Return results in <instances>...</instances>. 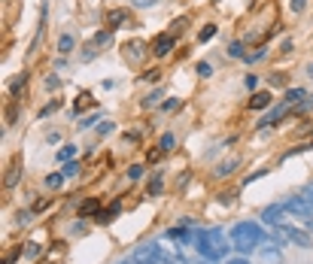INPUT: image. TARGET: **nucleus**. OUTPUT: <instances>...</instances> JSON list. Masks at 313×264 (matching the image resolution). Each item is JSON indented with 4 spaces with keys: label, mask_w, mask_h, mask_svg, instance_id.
Wrapping results in <instances>:
<instances>
[{
    "label": "nucleus",
    "mask_w": 313,
    "mask_h": 264,
    "mask_svg": "<svg viewBox=\"0 0 313 264\" xmlns=\"http://www.w3.org/2000/svg\"><path fill=\"white\" fill-rule=\"evenodd\" d=\"M176 106H180V100H176V97H168V100H162V109H164V112H168V109H176Z\"/></svg>",
    "instance_id": "obj_33"
},
{
    "label": "nucleus",
    "mask_w": 313,
    "mask_h": 264,
    "mask_svg": "<svg viewBox=\"0 0 313 264\" xmlns=\"http://www.w3.org/2000/svg\"><path fill=\"white\" fill-rule=\"evenodd\" d=\"M292 49H295V43H292V36H289V40H283V43H280V52H283V55H289Z\"/></svg>",
    "instance_id": "obj_35"
},
{
    "label": "nucleus",
    "mask_w": 313,
    "mask_h": 264,
    "mask_svg": "<svg viewBox=\"0 0 313 264\" xmlns=\"http://www.w3.org/2000/svg\"><path fill=\"white\" fill-rule=\"evenodd\" d=\"M194 70H198V76H204V79H207V76H210V73H213V67H210L207 61H201V64H198V67H194Z\"/></svg>",
    "instance_id": "obj_32"
},
{
    "label": "nucleus",
    "mask_w": 313,
    "mask_h": 264,
    "mask_svg": "<svg viewBox=\"0 0 313 264\" xmlns=\"http://www.w3.org/2000/svg\"><path fill=\"white\" fill-rule=\"evenodd\" d=\"M270 103H274V94H270L268 88H264V91H256V94L246 100V106H250V109H256V112H258V109H268Z\"/></svg>",
    "instance_id": "obj_7"
},
{
    "label": "nucleus",
    "mask_w": 313,
    "mask_h": 264,
    "mask_svg": "<svg viewBox=\"0 0 313 264\" xmlns=\"http://www.w3.org/2000/svg\"><path fill=\"white\" fill-rule=\"evenodd\" d=\"M162 97H164V91H162V88H155L149 97H143V106H155V103H158Z\"/></svg>",
    "instance_id": "obj_25"
},
{
    "label": "nucleus",
    "mask_w": 313,
    "mask_h": 264,
    "mask_svg": "<svg viewBox=\"0 0 313 264\" xmlns=\"http://www.w3.org/2000/svg\"><path fill=\"white\" fill-rule=\"evenodd\" d=\"M283 207H286V213H289V219H292L295 225H301V228L313 231V210L307 207V201H304L301 195H298V198L283 201Z\"/></svg>",
    "instance_id": "obj_3"
},
{
    "label": "nucleus",
    "mask_w": 313,
    "mask_h": 264,
    "mask_svg": "<svg viewBox=\"0 0 313 264\" xmlns=\"http://www.w3.org/2000/svg\"><path fill=\"white\" fill-rule=\"evenodd\" d=\"M76 158V146L73 143H67L64 149H61V152H58V161H73Z\"/></svg>",
    "instance_id": "obj_21"
},
{
    "label": "nucleus",
    "mask_w": 313,
    "mask_h": 264,
    "mask_svg": "<svg viewBox=\"0 0 313 264\" xmlns=\"http://www.w3.org/2000/svg\"><path fill=\"white\" fill-rule=\"evenodd\" d=\"M301 198H304V201H307V207H310V210H313V188H307V192H304V195H301Z\"/></svg>",
    "instance_id": "obj_43"
},
{
    "label": "nucleus",
    "mask_w": 313,
    "mask_h": 264,
    "mask_svg": "<svg viewBox=\"0 0 313 264\" xmlns=\"http://www.w3.org/2000/svg\"><path fill=\"white\" fill-rule=\"evenodd\" d=\"M231 240H234V249H238L240 255H246V252L258 249V243L264 240V228L256 225V222H238L231 228Z\"/></svg>",
    "instance_id": "obj_1"
},
{
    "label": "nucleus",
    "mask_w": 313,
    "mask_h": 264,
    "mask_svg": "<svg viewBox=\"0 0 313 264\" xmlns=\"http://www.w3.org/2000/svg\"><path fill=\"white\" fill-rule=\"evenodd\" d=\"M146 49H149V46H146V43H128V58H131V61H134V58H137V55H140V52H146Z\"/></svg>",
    "instance_id": "obj_24"
},
{
    "label": "nucleus",
    "mask_w": 313,
    "mask_h": 264,
    "mask_svg": "<svg viewBox=\"0 0 313 264\" xmlns=\"http://www.w3.org/2000/svg\"><path fill=\"white\" fill-rule=\"evenodd\" d=\"M112 128H116V125H112V122H104V125H100V128H98V134H112Z\"/></svg>",
    "instance_id": "obj_39"
},
{
    "label": "nucleus",
    "mask_w": 313,
    "mask_h": 264,
    "mask_svg": "<svg viewBox=\"0 0 313 264\" xmlns=\"http://www.w3.org/2000/svg\"><path fill=\"white\" fill-rule=\"evenodd\" d=\"M30 222V213L28 210H18V216H16V225H28Z\"/></svg>",
    "instance_id": "obj_34"
},
{
    "label": "nucleus",
    "mask_w": 313,
    "mask_h": 264,
    "mask_svg": "<svg viewBox=\"0 0 313 264\" xmlns=\"http://www.w3.org/2000/svg\"><path fill=\"white\" fill-rule=\"evenodd\" d=\"M88 103H92V94H88V91H82V94H80V100H76V106H73V112H80V109H82V106H88Z\"/></svg>",
    "instance_id": "obj_28"
},
{
    "label": "nucleus",
    "mask_w": 313,
    "mask_h": 264,
    "mask_svg": "<svg viewBox=\"0 0 313 264\" xmlns=\"http://www.w3.org/2000/svg\"><path fill=\"white\" fill-rule=\"evenodd\" d=\"M94 122H98V116H88V119H86V122H80V128H92V125H94Z\"/></svg>",
    "instance_id": "obj_45"
},
{
    "label": "nucleus",
    "mask_w": 313,
    "mask_h": 264,
    "mask_svg": "<svg viewBox=\"0 0 313 264\" xmlns=\"http://www.w3.org/2000/svg\"><path fill=\"white\" fill-rule=\"evenodd\" d=\"M143 176V164H131L128 167V179H140Z\"/></svg>",
    "instance_id": "obj_30"
},
{
    "label": "nucleus",
    "mask_w": 313,
    "mask_h": 264,
    "mask_svg": "<svg viewBox=\"0 0 313 264\" xmlns=\"http://www.w3.org/2000/svg\"><path fill=\"white\" fill-rule=\"evenodd\" d=\"M270 231H274V240H277V243H295V246H301V249H310V246H313L310 231L301 228V225H295L292 219L283 222V225H274Z\"/></svg>",
    "instance_id": "obj_2"
},
{
    "label": "nucleus",
    "mask_w": 313,
    "mask_h": 264,
    "mask_svg": "<svg viewBox=\"0 0 313 264\" xmlns=\"http://www.w3.org/2000/svg\"><path fill=\"white\" fill-rule=\"evenodd\" d=\"M225 264H250V261H246V258H244V255H234V258H228V261H225Z\"/></svg>",
    "instance_id": "obj_41"
},
{
    "label": "nucleus",
    "mask_w": 313,
    "mask_h": 264,
    "mask_svg": "<svg viewBox=\"0 0 313 264\" xmlns=\"http://www.w3.org/2000/svg\"><path fill=\"white\" fill-rule=\"evenodd\" d=\"M119 27H134V18L128 9H110L106 12V30H119Z\"/></svg>",
    "instance_id": "obj_5"
},
{
    "label": "nucleus",
    "mask_w": 313,
    "mask_h": 264,
    "mask_svg": "<svg viewBox=\"0 0 313 264\" xmlns=\"http://www.w3.org/2000/svg\"><path fill=\"white\" fill-rule=\"evenodd\" d=\"M46 85H49V88H52V91H55V88H58V85H61V79H58V76H49V79H46Z\"/></svg>",
    "instance_id": "obj_44"
},
{
    "label": "nucleus",
    "mask_w": 313,
    "mask_h": 264,
    "mask_svg": "<svg viewBox=\"0 0 313 264\" xmlns=\"http://www.w3.org/2000/svg\"><path fill=\"white\" fill-rule=\"evenodd\" d=\"M228 55H231V58H246V46H244V43H238V40H234V43L228 46Z\"/></svg>",
    "instance_id": "obj_20"
},
{
    "label": "nucleus",
    "mask_w": 313,
    "mask_h": 264,
    "mask_svg": "<svg viewBox=\"0 0 313 264\" xmlns=\"http://www.w3.org/2000/svg\"><path fill=\"white\" fill-rule=\"evenodd\" d=\"M24 82H28V70H22V76H16V79H12V85H10V97H16V94L24 88Z\"/></svg>",
    "instance_id": "obj_13"
},
{
    "label": "nucleus",
    "mask_w": 313,
    "mask_h": 264,
    "mask_svg": "<svg viewBox=\"0 0 313 264\" xmlns=\"http://www.w3.org/2000/svg\"><path fill=\"white\" fill-rule=\"evenodd\" d=\"M125 140H128V143H137V140H140V134H137V131H131V134H125Z\"/></svg>",
    "instance_id": "obj_47"
},
{
    "label": "nucleus",
    "mask_w": 313,
    "mask_h": 264,
    "mask_svg": "<svg viewBox=\"0 0 313 264\" xmlns=\"http://www.w3.org/2000/svg\"><path fill=\"white\" fill-rule=\"evenodd\" d=\"M258 85V76H256V73H250V76H246V88H256Z\"/></svg>",
    "instance_id": "obj_42"
},
{
    "label": "nucleus",
    "mask_w": 313,
    "mask_h": 264,
    "mask_svg": "<svg viewBox=\"0 0 313 264\" xmlns=\"http://www.w3.org/2000/svg\"><path fill=\"white\" fill-rule=\"evenodd\" d=\"M40 252H43L40 243H36V240H28V246H24V255H28V258H40Z\"/></svg>",
    "instance_id": "obj_22"
},
{
    "label": "nucleus",
    "mask_w": 313,
    "mask_h": 264,
    "mask_svg": "<svg viewBox=\"0 0 313 264\" xmlns=\"http://www.w3.org/2000/svg\"><path fill=\"white\" fill-rule=\"evenodd\" d=\"M112 43V30H100V33H94V40H92V46H110Z\"/></svg>",
    "instance_id": "obj_18"
},
{
    "label": "nucleus",
    "mask_w": 313,
    "mask_h": 264,
    "mask_svg": "<svg viewBox=\"0 0 313 264\" xmlns=\"http://www.w3.org/2000/svg\"><path fill=\"white\" fill-rule=\"evenodd\" d=\"M46 140H49V143H58V140H61V134H58V131H49V134H46Z\"/></svg>",
    "instance_id": "obj_46"
},
{
    "label": "nucleus",
    "mask_w": 313,
    "mask_h": 264,
    "mask_svg": "<svg viewBox=\"0 0 313 264\" xmlns=\"http://www.w3.org/2000/svg\"><path fill=\"white\" fill-rule=\"evenodd\" d=\"M307 109H313V97H310V94H307L301 103H292V106H289V116H304Z\"/></svg>",
    "instance_id": "obj_12"
},
{
    "label": "nucleus",
    "mask_w": 313,
    "mask_h": 264,
    "mask_svg": "<svg viewBox=\"0 0 313 264\" xmlns=\"http://www.w3.org/2000/svg\"><path fill=\"white\" fill-rule=\"evenodd\" d=\"M283 82H286L283 73H270V85H283Z\"/></svg>",
    "instance_id": "obj_37"
},
{
    "label": "nucleus",
    "mask_w": 313,
    "mask_h": 264,
    "mask_svg": "<svg viewBox=\"0 0 313 264\" xmlns=\"http://www.w3.org/2000/svg\"><path fill=\"white\" fill-rule=\"evenodd\" d=\"M258 261H262V264H283L280 243H270V240H264V246H258Z\"/></svg>",
    "instance_id": "obj_6"
},
{
    "label": "nucleus",
    "mask_w": 313,
    "mask_h": 264,
    "mask_svg": "<svg viewBox=\"0 0 313 264\" xmlns=\"http://www.w3.org/2000/svg\"><path fill=\"white\" fill-rule=\"evenodd\" d=\"M264 55H268V49H264V46H258V52H246V58H244V61H250V64H256V61H262Z\"/></svg>",
    "instance_id": "obj_26"
},
{
    "label": "nucleus",
    "mask_w": 313,
    "mask_h": 264,
    "mask_svg": "<svg viewBox=\"0 0 313 264\" xmlns=\"http://www.w3.org/2000/svg\"><path fill=\"white\" fill-rule=\"evenodd\" d=\"M307 76H310V79H313V64H307Z\"/></svg>",
    "instance_id": "obj_48"
},
{
    "label": "nucleus",
    "mask_w": 313,
    "mask_h": 264,
    "mask_svg": "<svg viewBox=\"0 0 313 264\" xmlns=\"http://www.w3.org/2000/svg\"><path fill=\"white\" fill-rule=\"evenodd\" d=\"M307 9V0H292V12H304Z\"/></svg>",
    "instance_id": "obj_36"
},
{
    "label": "nucleus",
    "mask_w": 313,
    "mask_h": 264,
    "mask_svg": "<svg viewBox=\"0 0 313 264\" xmlns=\"http://www.w3.org/2000/svg\"><path fill=\"white\" fill-rule=\"evenodd\" d=\"M201 264H204V261H201Z\"/></svg>",
    "instance_id": "obj_49"
},
{
    "label": "nucleus",
    "mask_w": 313,
    "mask_h": 264,
    "mask_svg": "<svg viewBox=\"0 0 313 264\" xmlns=\"http://www.w3.org/2000/svg\"><path fill=\"white\" fill-rule=\"evenodd\" d=\"M73 49H76V36H73V33H61V36H58V52H61V55H70Z\"/></svg>",
    "instance_id": "obj_11"
},
{
    "label": "nucleus",
    "mask_w": 313,
    "mask_h": 264,
    "mask_svg": "<svg viewBox=\"0 0 313 264\" xmlns=\"http://www.w3.org/2000/svg\"><path fill=\"white\" fill-rule=\"evenodd\" d=\"M58 106H61V100H49V103H46V106L40 109V119H46V116H52V112H55Z\"/></svg>",
    "instance_id": "obj_27"
},
{
    "label": "nucleus",
    "mask_w": 313,
    "mask_h": 264,
    "mask_svg": "<svg viewBox=\"0 0 313 264\" xmlns=\"http://www.w3.org/2000/svg\"><path fill=\"white\" fill-rule=\"evenodd\" d=\"M213 36H216V24H204L201 33H198V43H210Z\"/></svg>",
    "instance_id": "obj_19"
},
{
    "label": "nucleus",
    "mask_w": 313,
    "mask_h": 264,
    "mask_svg": "<svg viewBox=\"0 0 313 264\" xmlns=\"http://www.w3.org/2000/svg\"><path fill=\"white\" fill-rule=\"evenodd\" d=\"M18 173H22V170H18V167H12V173L6 176V185H16V179H18Z\"/></svg>",
    "instance_id": "obj_40"
},
{
    "label": "nucleus",
    "mask_w": 313,
    "mask_h": 264,
    "mask_svg": "<svg viewBox=\"0 0 313 264\" xmlns=\"http://www.w3.org/2000/svg\"><path fill=\"white\" fill-rule=\"evenodd\" d=\"M238 167H240V158H228V161H222V164L216 167V179H228Z\"/></svg>",
    "instance_id": "obj_10"
},
{
    "label": "nucleus",
    "mask_w": 313,
    "mask_h": 264,
    "mask_svg": "<svg viewBox=\"0 0 313 264\" xmlns=\"http://www.w3.org/2000/svg\"><path fill=\"white\" fill-rule=\"evenodd\" d=\"M64 179H67L64 173H49V176H46V188H52V192H55V188L64 185Z\"/></svg>",
    "instance_id": "obj_16"
},
{
    "label": "nucleus",
    "mask_w": 313,
    "mask_h": 264,
    "mask_svg": "<svg viewBox=\"0 0 313 264\" xmlns=\"http://www.w3.org/2000/svg\"><path fill=\"white\" fill-rule=\"evenodd\" d=\"M140 79H146V82H158V79H162V70H146Z\"/></svg>",
    "instance_id": "obj_29"
},
{
    "label": "nucleus",
    "mask_w": 313,
    "mask_h": 264,
    "mask_svg": "<svg viewBox=\"0 0 313 264\" xmlns=\"http://www.w3.org/2000/svg\"><path fill=\"white\" fill-rule=\"evenodd\" d=\"M162 179H164L162 173H155V176H152V182H149V195H152V198H158V195H162V188H164Z\"/></svg>",
    "instance_id": "obj_17"
},
{
    "label": "nucleus",
    "mask_w": 313,
    "mask_h": 264,
    "mask_svg": "<svg viewBox=\"0 0 313 264\" xmlns=\"http://www.w3.org/2000/svg\"><path fill=\"white\" fill-rule=\"evenodd\" d=\"M119 213H122V201H112V204H110V210H104V213H98V216H94V222H98V225H110V222H112L116 216H119Z\"/></svg>",
    "instance_id": "obj_8"
},
{
    "label": "nucleus",
    "mask_w": 313,
    "mask_h": 264,
    "mask_svg": "<svg viewBox=\"0 0 313 264\" xmlns=\"http://www.w3.org/2000/svg\"><path fill=\"white\" fill-rule=\"evenodd\" d=\"M174 46H176V36L174 33H158V36H155V40H152V55L155 58H168L170 52H174Z\"/></svg>",
    "instance_id": "obj_4"
},
{
    "label": "nucleus",
    "mask_w": 313,
    "mask_h": 264,
    "mask_svg": "<svg viewBox=\"0 0 313 264\" xmlns=\"http://www.w3.org/2000/svg\"><path fill=\"white\" fill-rule=\"evenodd\" d=\"M158 0H134V6H140V9H146V6H155Z\"/></svg>",
    "instance_id": "obj_38"
},
{
    "label": "nucleus",
    "mask_w": 313,
    "mask_h": 264,
    "mask_svg": "<svg viewBox=\"0 0 313 264\" xmlns=\"http://www.w3.org/2000/svg\"><path fill=\"white\" fill-rule=\"evenodd\" d=\"M76 213H80V219H86V216H98V213H100V201H98V198H86Z\"/></svg>",
    "instance_id": "obj_9"
},
{
    "label": "nucleus",
    "mask_w": 313,
    "mask_h": 264,
    "mask_svg": "<svg viewBox=\"0 0 313 264\" xmlns=\"http://www.w3.org/2000/svg\"><path fill=\"white\" fill-rule=\"evenodd\" d=\"M304 97H307L304 88H289V91H286V103H289V106H292V103H301Z\"/></svg>",
    "instance_id": "obj_14"
},
{
    "label": "nucleus",
    "mask_w": 313,
    "mask_h": 264,
    "mask_svg": "<svg viewBox=\"0 0 313 264\" xmlns=\"http://www.w3.org/2000/svg\"><path fill=\"white\" fill-rule=\"evenodd\" d=\"M61 173L70 179V176H76L80 173V161H64V167H61Z\"/></svg>",
    "instance_id": "obj_23"
},
{
    "label": "nucleus",
    "mask_w": 313,
    "mask_h": 264,
    "mask_svg": "<svg viewBox=\"0 0 313 264\" xmlns=\"http://www.w3.org/2000/svg\"><path fill=\"white\" fill-rule=\"evenodd\" d=\"M174 143H176V137H174L170 131H168V134H162V140H158V152H170Z\"/></svg>",
    "instance_id": "obj_15"
},
{
    "label": "nucleus",
    "mask_w": 313,
    "mask_h": 264,
    "mask_svg": "<svg viewBox=\"0 0 313 264\" xmlns=\"http://www.w3.org/2000/svg\"><path fill=\"white\" fill-rule=\"evenodd\" d=\"M18 255H22V246H16L12 252H6V258H4V264H16V261H18Z\"/></svg>",
    "instance_id": "obj_31"
}]
</instances>
